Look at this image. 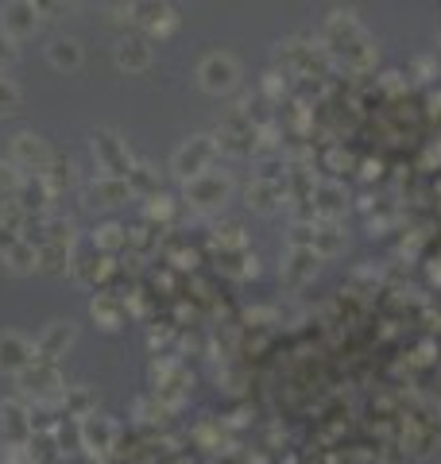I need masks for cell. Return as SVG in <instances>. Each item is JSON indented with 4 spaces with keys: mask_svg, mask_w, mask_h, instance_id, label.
Returning <instances> with one entry per match:
<instances>
[{
    "mask_svg": "<svg viewBox=\"0 0 441 464\" xmlns=\"http://www.w3.org/2000/svg\"><path fill=\"white\" fill-rule=\"evenodd\" d=\"M213 155H217L213 140H205V136L190 140V143H182V148L174 151V174H179V179H186V182H190V179H198V174L210 170Z\"/></svg>",
    "mask_w": 441,
    "mask_h": 464,
    "instance_id": "2",
    "label": "cell"
},
{
    "mask_svg": "<svg viewBox=\"0 0 441 464\" xmlns=\"http://www.w3.org/2000/svg\"><path fill=\"white\" fill-rule=\"evenodd\" d=\"M8 264V271H16V275H32L39 271V256H35V244H27V240H16L12 248L0 256Z\"/></svg>",
    "mask_w": 441,
    "mask_h": 464,
    "instance_id": "17",
    "label": "cell"
},
{
    "mask_svg": "<svg viewBox=\"0 0 441 464\" xmlns=\"http://www.w3.org/2000/svg\"><path fill=\"white\" fill-rule=\"evenodd\" d=\"M0 426L12 445H27L32 441V411L24 406V399H8L0 402Z\"/></svg>",
    "mask_w": 441,
    "mask_h": 464,
    "instance_id": "7",
    "label": "cell"
},
{
    "mask_svg": "<svg viewBox=\"0 0 441 464\" xmlns=\"http://www.w3.org/2000/svg\"><path fill=\"white\" fill-rule=\"evenodd\" d=\"M16 63V39H12L8 32H0V70Z\"/></svg>",
    "mask_w": 441,
    "mask_h": 464,
    "instance_id": "23",
    "label": "cell"
},
{
    "mask_svg": "<svg viewBox=\"0 0 441 464\" xmlns=\"http://www.w3.org/2000/svg\"><path fill=\"white\" fill-rule=\"evenodd\" d=\"M39 271H63L70 264V244H58V240H43L39 248Z\"/></svg>",
    "mask_w": 441,
    "mask_h": 464,
    "instance_id": "19",
    "label": "cell"
},
{
    "mask_svg": "<svg viewBox=\"0 0 441 464\" xmlns=\"http://www.w3.org/2000/svg\"><path fill=\"white\" fill-rule=\"evenodd\" d=\"M74 344V325L70 322H54L47 325V333L35 341V360H47V364H58L66 356V348Z\"/></svg>",
    "mask_w": 441,
    "mask_h": 464,
    "instance_id": "10",
    "label": "cell"
},
{
    "mask_svg": "<svg viewBox=\"0 0 441 464\" xmlns=\"http://www.w3.org/2000/svg\"><path fill=\"white\" fill-rule=\"evenodd\" d=\"M121 244H128V232L121 228V225H101L97 232H93V248L97 252H105V256H113Z\"/></svg>",
    "mask_w": 441,
    "mask_h": 464,
    "instance_id": "21",
    "label": "cell"
},
{
    "mask_svg": "<svg viewBox=\"0 0 441 464\" xmlns=\"http://www.w3.org/2000/svg\"><path fill=\"white\" fill-rule=\"evenodd\" d=\"M8 159H12V167H20V170H32V174H39L43 167L51 163V151H47V143H43L39 136L24 132V136H16V140H12Z\"/></svg>",
    "mask_w": 441,
    "mask_h": 464,
    "instance_id": "3",
    "label": "cell"
},
{
    "mask_svg": "<svg viewBox=\"0 0 441 464\" xmlns=\"http://www.w3.org/2000/svg\"><path fill=\"white\" fill-rule=\"evenodd\" d=\"M132 16H136L143 32H159L163 24L171 27V8L163 0H132Z\"/></svg>",
    "mask_w": 441,
    "mask_h": 464,
    "instance_id": "14",
    "label": "cell"
},
{
    "mask_svg": "<svg viewBox=\"0 0 441 464\" xmlns=\"http://www.w3.org/2000/svg\"><path fill=\"white\" fill-rule=\"evenodd\" d=\"M90 314H93V322H101V329H116L121 325V317H124V302L116 295H97Z\"/></svg>",
    "mask_w": 441,
    "mask_h": 464,
    "instance_id": "18",
    "label": "cell"
},
{
    "mask_svg": "<svg viewBox=\"0 0 441 464\" xmlns=\"http://www.w3.org/2000/svg\"><path fill=\"white\" fill-rule=\"evenodd\" d=\"M24 375V387L32 391L35 399H51L54 391H63V372H58V364H47V360H35Z\"/></svg>",
    "mask_w": 441,
    "mask_h": 464,
    "instance_id": "11",
    "label": "cell"
},
{
    "mask_svg": "<svg viewBox=\"0 0 441 464\" xmlns=\"http://www.w3.org/2000/svg\"><path fill=\"white\" fill-rule=\"evenodd\" d=\"M82 422V449L85 453H109L113 441H116V426H113V418H101L97 411L90 418H78Z\"/></svg>",
    "mask_w": 441,
    "mask_h": 464,
    "instance_id": "9",
    "label": "cell"
},
{
    "mask_svg": "<svg viewBox=\"0 0 441 464\" xmlns=\"http://www.w3.org/2000/svg\"><path fill=\"white\" fill-rule=\"evenodd\" d=\"M93 155L101 159V167H105L109 174H116V179H128L132 159L124 151V143L116 140L113 132H93Z\"/></svg>",
    "mask_w": 441,
    "mask_h": 464,
    "instance_id": "8",
    "label": "cell"
},
{
    "mask_svg": "<svg viewBox=\"0 0 441 464\" xmlns=\"http://www.w3.org/2000/svg\"><path fill=\"white\" fill-rule=\"evenodd\" d=\"M128 198H132L128 179L105 174V179H97L90 190H85V206H93V209H116V206H124Z\"/></svg>",
    "mask_w": 441,
    "mask_h": 464,
    "instance_id": "5",
    "label": "cell"
},
{
    "mask_svg": "<svg viewBox=\"0 0 441 464\" xmlns=\"http://www.w3.org/2000/svg\"><path fill=\"white\" fill-rule=\"evenodd\" d=\"M225 194H229V182L220 179V174H213V170L190 179V186H186V198L194 201V206H217V201H225Z\"/></svg>",
    "mask_w": 441,
    "mask_h": 464,
    "instance_id": "12",
    "label": "cell"
},
{
    "mask_svg": "<svg viewBox=\"0 0 441 464\" xmlns=\"http://www.w3.org/2000/svg\"><path fill=\"white\" fill-rule=\"evenodd\" d=\"M16 240H20V232H16V228H8L5 221H0V256H5V252L12 248V244H16Z\"/></svg>",
    "mask_w": 441,
    "mask_h": 464,
    "instance_id": "24",
    "label": "cell"
},
{
    "mask_svg": "<svg viewBox=\"0 0 441 464\" xmlns=\"http://www.w3.org/2000/svg\"><path fill=\"white\" fill-rule=\"evenodd\" d=\"M35 364V344L20 333H0V368L5 372H27Z\"/></svg>",
    "mask_w": 441,
    "mask_h": 464,
    "instance_id": "6",
    "label": "cell"
},
{
    "mask_svg": "<svg viewBox=\"0 0 441 464\" xmlns=\"http://www.w3.org/2000/svg\"><path fill=\"white\" fill-rule=\"evenodd\" d=\"M109 271H113V267H109V256L97 252V248H93L90 256H78V259H74V279H78L82 286H97Z\"/></svg>",
    "mask_w": 441,
    "mask_h": 464,
    "instance_id": "13",
    "label": "cell"
},
{
    "mask_svg": "<svg viewBox=\"0 0 441 464\" xmlns=\"http://www.w3.org/2000/svg\"><path fill=\"white\" fill-rule=\"evenodd\" d=\"M63 411L70 418H90L97 411V399H93V391H85V387H66V399H63Z\"/></svg>",
    "mask_w": 441,
    "mask_h": 464,
    "instance_id": "20",
    "label": "cell"
},
{
    "mask_svg": "<svg viewBox=\"0 0 441 464\" xmlns=\"http://www.w3.org/2000/svg\"><path fill=\"white\" fill-rule=\"evenodd\" d=\"M47 58H51V66L54 70H70V74H74V70H82V43L78 39H54L51 43V47H47Z\"/></svg>",
    "mask_w": 441,
    "mask_h": 464,
    "instance_id": "15",
    "label": "cell"
},
{
    "mask_svg": "<svg viewBox=\"0 0 441 464\" xmlns=\"http://www.w3.org/2000/svg\"><path fill=\"white\" fill-rule=\"evenodd\" d=\"M147 63H152V47H147L143 39H124L121 47H116V66L121 70H147Z\"/></svg>",
    "mask_w": 441,
    "mask_h": 464,
    "instance_id": "16",
    "label": "cell"
},
{
    "mask_svg": "<svg viewBox=\"0 0 441 464\" xmlns=\"http://www.w3.org/2000/svg\"><path fill=\"white\" fill-rule=\"evenodd\" d=\"M198 82H201L205 93H232L240 82V66L232 63L229 54H210L198 66Z\"/></svg>",
    "mask_w": 441,
    "mask_h": 464,
    "instance_id": "1",
    "label": "cell"
},
{
    "mask_svg": "<svg viewBox=\"0 0 441 464\" xmlns=\"http://www.w3.org/2000/svg\"><path fill=\"white\" fill-rule=\"evenodd\" d=\"M20 105H24L20 85H16V82H8V78H0V116L20 112Z\"/></svg>",
    "mask_w": 441,
    "mask_h": 464,
    "instance_id": "22",
    "label": "cell"
},
{
    "mask_svg": "<svg viewBox=\"0 0 441 464\" xmlns=\"http://www.w3.org/2000/svg\"><path fill=\"white\" fill-rule=\"evenodd\" d=\"M0 16H5V27H0V32H8L12 39H27V35H35V27H39L35 0H8Z\"/></svg>",
    "mask_w": 441,
    "mask_h": 464,
    "instance_id": "4",
    "label": "cell"
}]
</instances>
